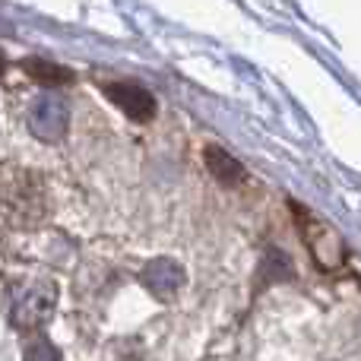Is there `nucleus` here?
<instances>
[{"label": "nucleus", "mask_w": 361, "mask_h": 361, "mask_svg": "<svg viewBox=\"0 0 361 361\" xmlns=\"http://www.w3.org/2000/svg\"><path fill=\"white\" fill-rule=\"evenodd\" d=\"M292 212L298 216L301 238H305L311 257L317 260V267H324V269H339V267H343V260H345V241L339 238V231L330 228L324 219L311 216L305 206H295L292 203Z\"/></svg>", "instance_id": "f257e3e1"}, {"label": "nucleus", "mask_w": 361, "mask_h": 361, "mask_svg": "<svg viewBox=\"0 0 361 361\" xmlns=\"http://www.w3.org/2000/svg\"><path fill=\"white\" fill-rule=\"evenodd\" d=\"M25 361H57V355L48 349V345H32L29 355H25Z\"/></svg>", "instance_id": "39448f33"}, {"label": "nucleus", "mask_w": 361, "mask_h": 361, "mask_svg": "<svg viewBox=\"0 0 361 361\" xmlns=\"http://www.w3.org/2000/svg\"><path fill=\"white\" fill-rule=\"evenodd\" d=\"M23 67H25V73L35 76V80L44 82V86H61V82L73 80V73H70V70L57 67V63H48V61H25Z\"/></svg>", "instance_id": "20e7f679"}, {"label": "nucleus", "mask_w": 361, "mask_h": 361, "mask_svg": "<svg viewBox=\"0 0 361 361\" xmlns=\"http://www.w3.org/2000/svg\"><path fill=\"white\" fill-rule=\"evenodd\" d=\"M105 92H108V99L130 121H137V124H146V121H152V114H156V99H152L143 86H137V82H111V86H105Z\"/></svg>", "instance_id": "f03ea898"}, {"label": "nucleus", "mask_w": 361, "mask_h": 361, "mask_svg": "<svg viewBox=\"0 0 361 361\" xmlns=\"http://www.w3.org/2000/svg\"><path fill=\"white\" fill-rule=\"evenodd\" d=\"M206 165L212 169V175H216L222 184H238V180L244 178V169L235 162V159L228 156V152L216 149V146H209L206 149Z\"/></svg>", "instance_id": "7ed1b4c3"}]
</instances>
